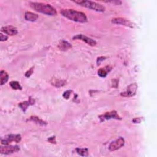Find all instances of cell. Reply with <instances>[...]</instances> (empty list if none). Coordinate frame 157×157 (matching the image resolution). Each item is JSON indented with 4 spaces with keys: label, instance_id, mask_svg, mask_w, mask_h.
<instances>
[{
    "label": "cell",
    "instance_id": "cell-1",
    "mask_svg": "<svg viewBox=\"0 0 157 157\" xmlns=\"http://www.w3.org/2000/svg\"><path fill=\"white\" fill-rule=\"evenodd\" d=\"M60 13L64 17L72 21L80 23H85L87 22V16L84 12L77 11L74 9H62Z\"/></svg>",
    "mask_w": 157,
    "mask_h": 157
},
{
    "label": "cell",
    "instance_id": "cell-2",
    "mask_svg": "<svg viewBox=\"0 0 157 157\" xmlns=\"http://www.w3.org/2000/svg\"><path fill=\"white\" fill-rule=\"evenodd\" d=\"M30 7L35 11L47 15H56L57 12L55 8L49 4L43 3H30Z\"/></svg>",
    "mask_w": 157,
    "mask_h": 157
},
{
    "label": "cell",
    "instance_id": "cell-3",
    "mask_svg": "<svg viewBox=\"0 0 157 157\" xmlns=\"http://www.w3.org/2000/svg\"><path fill=\"white\" fill-rule=\"evenodd\" d=\"M77 4L84 6L88 9L94 10L97 12H104L105 11V7L100 4L92 1H85V0H80V1H73Z\"/></svg>",
    "mask_w": 157,
    "mask_h": 157
},
{
    "label": "cell",
    "instance_id": "cell-4",
    "mask_svg": "<svg viewBox=\"0 0 157 157\" xmlns=\"http://www.w3.org/2000/svg\"><path fill=\"white\" fill-rule=\"evenodd\" d=\"M20 150V148L17 145H5L0 147V153L4 155H9L17 152Z\"/></svg>",
    "mask_w": 157,
    "mask_h": 157
},
{
    "label": "cell",
    "instance_id": "cell-5",
    "mask_svg": "<svg viewBox=\"0 0 157 157\" xmlns=\"http://www.w3.org/2000/svg\"><path fill=\"white\" fill-rule=\"evenodd\" d=\"M99 118L100 119V122H104L106 120H110L111 119H114L116 120H121L122 119L118 115L117 112L115 111H113L109 112H106L103 115H101L99 116Z\"/></svg>",
    "mask_w": 157,
    "mask_h": 157
},
{
    "label": "cell",
    "instance_id": "cell-6",
    "mask_svg": "<svg viewBox=\"0 0 157 157\" xmlns=\"http://www.w3.org/2000/svg\"><path fill=\"white\" fill-rule=\"evenodd\" d=\"M22 139L20 135H9L6 136L4 139H1V144L4 145H9L12 142L19 143Z\"/></svg>",
    "mask_w": 157,
    "mask_h": 157
},
{
    "label": "cell",
    "instance_id": "cell-7",
    "mask_svg": "<svg viewBox=\"0 0 157 157\" xmlns=\"http://www.w3.org/2000/svg\"><path fill=\"white\" fill-rule=\"evenodd\" d=\"M137 89V85L136 83L131 84L127 87L125 92L120 93V95L123 97H132L136 95Z\"/></svg>",
    "mask_w": 157,
    "mask_h": 157
},
{
    "label": "cell",
    "instance_id": "cell-8",
    "mask_svg": "<svg viewBox=\"0 0 157 157\" xmlns=\"http://www.w3.org/2000/svg\"><path fill=\"white\" fill-rule=\"evenodd\" d=\"M124 144H125V140L122 137H119L110 144L109 146V149L112 152L117 150L122 147Z\"/></svg>",
    "mask_w": 157,
    "mask_h": 157
},
{
    "label": "cell",
    "instance_id": "cell-9",
    "mask_svg": "<svg viewBox=\"0 0 157 157\" xmlns=\"http://www.w3.org/2000/svg\"><path fill=\"white\" fill-rule=\"evenodd\" d=\"M112 23L114 24L122 25L126 27H128L131 28H133L135 27V25L129 20H127L124 18H115L112 20Z\"/></svg>",
    "mask_w": 157,
    "mask_h": 157
},
{
    "label": "cell",
    "instance_id": "cell-10",
    "mask_svg": "<svg viewBox=\"0 0 157 157\" xmlns=\"http://www.w3.org/2000/svg\"><path fill=\"white\" fill-rule=\"evenodd\" d=\"M73 39H78V40H80V41H84V42L85 43H87V44H88L89 46H95L96 45V42L92 39H91L85 35H77L75 36H74L72 38Z\"/></svg>",
    "mask_w": 157,
    "mask_h": 157
},
{
    "label": "cell",
    "instance_id": "cell-11",
    "mask_svg": "<svg viewBox=\"0 0 157 157\" xmlns=\"http://www.w3.org/2000/svg\"><path fill=\"white\" fill-rule=\"evenodd\" d=\"M1 31L5 34L9 36H15L18 33V30L17 28L13 26H6L1 28Z\"/></svg>",
    "mask_w": 157,
    "mask_h": 157
},
{
    "label": "cell",
    "instance_id": "cell-12",
    "mask_svg": "<svg viewBox=\"0 0 157 157\" xmlns=\"http://www.w3.org/2000/svg\"><path fill=\"white\" fill-rule=\"evenodd\" d=\"M35 103V101L31 97L29 98V100L26 101H23L19 104V106L22 109V110L23 111V112H25L27 109H28V106L33 105Z\"/></svg>",
    "mask_w": 157,
    "mask_h": 157
},
{
    "label": "cell",
    "instance_id": "cell-13",
    "mask_svg": "<svg viewBox=\"0 0 157 157\" xmlns=\"http://www.w3.org/2000/svg\"><path fill=\"white\" fill-rule=\"evenodd\" d=\"M58 47H59L60 50H61L62 51H67L72 47V46L70 43L67 42V41L61 40L60 41V43H59Z\"/></svg>",
    "mask_w": 157,
    "mask_h": 157
},
{
    "label": "cell",
    "instance_id": "cell-14",
    "mask_svg": "<svg viewBox=\"0 0 157 157\" xmlns=\"http://www.w3.org/2000/svg\"><path fill=\"white\" fill-rule=\"evenodd\" d=\"M39 18L38 14L33 13L31 12H27L25 14V19L28 21L30 22H35Z\"/></svg>",
    "mask_w": 157,
    "mask_h": 157
},
{
    "label": "cell",
    "instance_id": "cell-15",
    "mask_svg": "<svg viewBox=\"0 0 157 157\" xmlns=\"http://www.w3.org/2000/svg\"><path fill=\"white\" fill-rule=\"evenodd\" d=\"M111 68L110 67H106L104 68H100L98 71V74L101 77H106L108 73L111 70Z\"/></svg>",
    "mask_w": 157,
    "mask_h": 157
},
{
    "label": "cell",
    "instance_id": "cell-16",
    "mask_svg": "<svg viewBox=\"0 0 157 157\" xmlns=\"http://www.w3.org/2000/svg\"><path fill=\"white\" fill-rule=\"evenodd\" d=\"M28 120L30 121H32L35 123H36L38 125H39L41 126H46L47 125V123L43 120L40 119L39 117H36V116H31Z\"/></svg>",
    "mask_w": 157,
    "mask_h": 157
},
{
    "label": "cell",
    "instance_id": "cell-17",
    "mask_svg": "<svg viewBox=\"0 0 157 157\" xmlns=\"http://www.w3.org/2000/svg\"><path fill=\"white\" fill-rule=\"evenodd\" d=\"M0 78H1V85H3L8 81L9 79V75L5 71H1L0 72Z\"/></svg>",
    "mask_w": 157,
    "mask_h": 157
},
{
    "label": "cell",
    "instance_id": "cell-18",
    "mask_svg": "<svg viewBox=\"0 0 157 157\" xmlns=\"http://www.w3.org/2000/svg\"><path fill=\"white\" fill-rule=\"evenodd\" d=\"M51 83L53 85L56 87H61L62 86H64L67 82H66V80H61L59 79H54L51 81Z\"/></svg>",
    "mask_w": 157,
    "mask_h": 157
},
{
    "label": "cell",
    "instance_id": "cell-19",
    "mask_svg": "<svg viewBox=\"0 0 157 157\" xmlns=\"http://www.w3.org/2000/svg\"><path fill=\"white\" fill-rule=\"evenodd\" d=\"M76 152L82 156H87L88 155V150L87 148H76Z\"/></svg>",
    "mask_w": 157,
    "mask_h": 157
},
{
    "label": "cell",
    "instance_id": "cell-20",
    "mask_svg": "<svg viewBox=\"0 0 157 157\" xmlns=\"http://www.w3.org/2000/svg\"><path fill=\"white\" fill-rule=\"evenodd\" d=\"M9 85L13 90H21L22 89V86L20 85V84L17 81H12L10 82Z\"/></svg>",
    "mask_w": 157,
    "mask_h": 157
},
{
    "label": "cell",
    "instance_id": "cell-21",
    "mask_svg": "<svg viewBox=\"0 0 157 157\" xmlns=\"http://www.w3.org/2000/svg\"><path fill=\"white\" fill-rule=\"evenodd\" d=\"M71 93H72V91L71 90H67V91H66V92L63 93V96L64 97V98L66 99V100H68V99L70 97V96H71Z\"/></svg>",
    "mask_w": 157,
    "mask_h": 157
},
{
    "label": "cell",
    "instance_id": "cell-22",
    "mask_svg": "<svg viewBox=\"0 0 157 157\" xmlns=\"http://www.w3.org/2000/svg\"><path fill=\"white\" fill-rule=\"evenodd\" d=\"M33 69H34V67H33L28 71H27L26 72V73H25V76L27 77H30L32 75V74L33 73Z\"/></svg>",
    "mask_w": 157,
    "mask_h": 157
},
{
    "label": "cell",
    "instance_id": "cell-23",
    "mask_svg": "<svg viewBox=\"0 0 157 157\" xmlns=\"http://www.w3.org/2000/svg\"><path fill=\"white\" fill-rule=\"evenodd\" d=\"M48 141L52 144H56V139H55V136H52V137H49L48 139Z\"/></svg>",
    "mask_w": 157,
    "mask_h": 157
},
{
    "label": "cell",
    "instance_id": "cell-24",
    "mask_svg": "<svg viewBox=\"0 0 157 157\" xmlns=\"http://www.w3.org/2000/svg\"><path fill=\"white\" fill-rule=\"evenodd\" d=\"M7 39H8V37L6 35H4L3 33H1V41H5Z\"/></svg>",
    "mask_w": 157,
    "mask_h": 157
},
{
    "label": "cell",
    "instance_id": "cell-25",
    "mask_svg": "<svg viewBox=\"0 0 157 157\" xmlns=\"http://www.w3.org/2000/svg\"><path fill=\"white\" fill-rule=\"evenodd\" d=\"M133 122L135 123H139L140 122H141V120H140L139 118H135V119L133 120Z\"/></svg>",
    "mask_w": 157,
    "mask_h": 157
},
{
    "label": "cell",
    "instance_id": "cell-26",
    "mask_svg": "<svg viewBox=\"0 0 157 157\" xmlns=\"http://www.w3.org/2000/svg\"><path fill=\"white\" fill-rule=\"evenodd\" d=\"M102 58H103V57H101V59H102ZM104 59H105V58H104ZM100 59H101V57H100V58H99V59H98V60H100ZM103 60H104V59H102V60H101V61H103Z\"/></svg>",
    "mask_w": 157,
    "mask_h": 157
}]
</instances>
